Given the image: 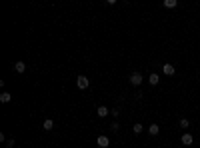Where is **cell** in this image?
<instances>
[{
  "label": "cell",
  "instance_id": "9a60e30c",
  "mask_svg": "<svg viewBox=\"0 0 200 148\" xmlns=\"http://www.w3.org/2000/svg\"><path fill=\"white\" fill-rule=\"evenodd\" d=\"M14 144H16V140H14V138H8V140H6V146L8 148H12Z\"/></svg>",
  "mask_w": 200,
  "mask_h": 148
},
{
  "label": "cell",
  "instance_id": "6da1fadb",
  "mask_svg": "<svg viewBox=\"0 0 200 148\" xmlns=\"http://www.w3.org/2000/svg\"><path fill=\"white\" fill-rule=\"evenodd\" d=\"M88 84H90V80H88V78L84 76V74H80L78 78H76V86H78L80 90H86V88H88Z\"/></svg>",
  "mask_w": 200,
  "mask_h": 148
},
{
  "label": "cell",
  "instance_id": "9c48e42d",
  "mask_svg": "<svg viewBox=\"0 0 200 148\" xmlns=\"http://www.w3.org/2000/svg\"><path fill=\"white\" fill-rule=\"evenodd\" d=\"M12 100V94H10V92H2V94H0V102H2V104H6V102H10Z\"/></svg>",
  "mask_w": 200,
  "mask_h": 148
},
{
  "label": "cell",
  "instance_id": "8fae6325",
  "mask_svg": "<svg viewBox=\"0 0 200 148\" xmlns=\"http://www.w3.org/2000/svg\"><path fill=\"white\" fill-rule=\"evenodd\" d=\"M42 126H44V130H52V128H54V120H50V118H46V120L42 122Z\"/></svg>",
  "mask_w": 200,
  "mask_h": 148
},
{
  "label": "cell",
  "instance_id": "5bb4252c",
  "mask_svg": "<svg viewBox=\"0 0 200 148\" xmlns=\"http://www.w3.org/2000/svg\"><path fill=\"white\" fill-rule=\"evenodd\" d=\"M132 130H134V134H140V132H142V124H140V122H136V124L132 126Z\"/></svg>",
  "mask_w": 200,
  "mask_h": 148
},
{
  "label": "cell",
  "instance_id": "ba28073f",
  "mask_svg": "<svg viewBox=\"0 0 200 148\" xmlns=\"http://www.w3.org/2000/svg\"><path fill=\"white\" fill-rule=\"evenodd\" d=\"M148 82H150L152 86H156V84H158V82H160V76H158V74H156V72H154V74H150V76H148Z\"/></svg>",
  "mask_w": 200,
  "mask_h": 148
},
{
  "label": "cell",
  "instance_id": "5b68a950",
  "mask_svg": "<svg viewBox=\"0 0 200 148\" xmlns=\"http://www.w3.org/2000/svg\"><path fill=\"white\" fill-rule=\"evenodd\" d=\"M162 72L168 74V76H174V74H176V68H174L172 64H164V66H162Z\"/></svg>",
  "mask_w": 200,
  "mask_h": 148
},
{
  "label": "cell",
  "instance_id": "7a4b0ae2",
  "mask_svg": "<svg viewBox=\"0 0 200 148\" xmlns=\"http://www.w3.org/2000/svg\"><path fill=\"white\" fill-rule=\"evenodd\" d=\"M142 80H144V76H142L140 72H132L130 74V84H132V86H140Z\"/></svg>",
  "mask_w": 200,
  "mask_h": 148
},
{
  "label": "cell",
  "instance_id": "4fadbf2b",
  "mask_svg": "<svg viewBox=\"0 0 200 148\" xmlns=\"http://www.w3.org/2000/svg\"><path fill=\"white\" fill-rule=\"evenodd\" d=\"M178 124H180V128H184V130H186V128L190 126V122H188V118H180V120H178Z\"/></svg>",
  "mask_w": 200,
  "mask_h": 148
},
{
  "label": "cell",
  "instance_id": "2e32d148",
  "mask_svg": "<svg viewBox=\"0 0 200 148\" xmlns=\"http://www.w3.org/2000/svg\"><path fill=\"white\" fill-rule=\"evenodd\" d=\"M106 4H116V0H106Z\"/></svg>",
  "mask_w": 200,
  "mask_h": 148
},
{
  "label": "cell",
  "instance_id": "7c38bea8",
  "mask_svg": "<svg viewBox=\"0 0 200 148\" xmlns=\"http://www.w3.org/2000/svg\"><path fill=\"white\" fill-rule=\"evenodd\" d=\"M178 0H164V8H176Z\"/></svg>",
  "mask_w": 200,
  "mask_h": 148
},
{
  "label": "cell",
  "instance_id": "3957f363",
  "mask_svg": "<svg viewBox=\"0 0 200 148\" xmlns=\"http://www.w3.org/2000/svg\"><path fill=\"white\" fill-rule=\"evenodd\" d=\"M96 142H98L100 148H108V144H110V138H108V136H104V134H100L98 138H96Z\"/></svg>",
  "mask_w": 200,
  "mask_h": 148
},
{
  "label": "cell",
  "instance_id": "277c9868",
  "mask_svg": "<svg viewBox=\"0 0 200 148\" xmlns=\"http://www.w3.org/2000/svg\"><path fill=\"white\" fill-rule=\"evenodd\" d=\"M180 142H182L184 146H190V144L194 142V138H192V136H190V134L186 132V134H182V136H180Z\"/></svg>",
  "mask_w": 200,
  "mask_h": 148
},
{
  "label": "cell",
  "instance_id": "8992f818",
  "mask_svg": "<svg viewBox=\"0 0 200 148\" xmlns=\"http://www.w3.org/2000/svg\"><path fill=\"white\" fill-rule=\"evenodd\" d=\"M14 70H16L18 74H24V72H26V64H24L22 60H18L16 64H14Z\"/></svg>",
  "mask_w": 200,
  "mask_h": 148
},
{
  "label": "cell",
  "instance_id": "52a82bcc",
  "mask_svg": "<svg viewBox=\"0 0 200 148\" xmlns=\"http://www.w3.org/2000/svg\"><path fill=\"white\" fill-rule=\"evenodd\" d=\"M158 132H160V126H158V124H156V122L148 126V134H150V136H156V134H158Z\"/></svg>",
  "mask_w": 200,
  "mask_h": 148
},
{
  "label": "cell",
  "instance_id": "30bf717a",
  "mask_svg": "<svg viewBox=\"0 0 200 148\" xmlns=\"http://www.w3.org/2000/svg\"><path fill=\"white\" fill-rule=\"evenodd\" d=\"M96 112H98L100 118H104V116H108V106H98V110H96Z\"/></svg>",
  "mask_w": 200,
  "mask_h": 148
}]
</instances>
